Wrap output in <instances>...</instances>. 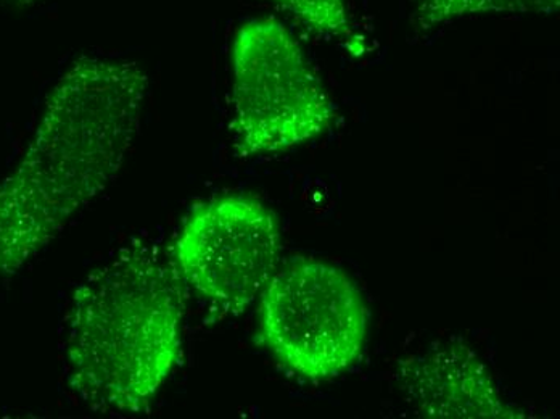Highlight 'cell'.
Instances as JSON below:
<instances>
[{
    "mask_svg": "<svg viewBox=\"0 0 560 419\" xmlns=\"http://www.w3.org/2000/svg\"><path fill=\"white\" fill-rule=\"evenodd\" d=\"M135 61L81 57L61 74L15 168L0 181V279L19 275L107 190L149 95Z\"/></svg>",
    "mask_w": 560,
    "mask_h": 419,
    "instance_id": "6da1fadb",
    "label": "cell"
},
{
    "mask_svg": "<svg viewBox=\"0 0 560 419\" xmlns=\"http://www.w3.org/2000/svg\"><path fill=\"white\" fill-rule=\"evenodd\" d=\"M184 282L156 245L132 241L78 286L68 319V383L104 414L145 411L183 346Z\"/></svg>",
    "mask_w": 560,
    "mask_h": 419,
    "instance_id": "7a4b0ae2",
    "label": "cell"
},
{
    "mask_svg": "<svg viewBox=\"0 0 560 419\" xmlns=\"http://www.w3.org/2000/svg\"><path fill=\"white\" fill-rule=\"evenodd\" d=\"M336 104L302 44L275 19L237 30L232 44V135L241 156L275 155L323 136Z\"/></svg>",
    "mask_w": 560,
    "mask_h": 419,
    "instance_id": "3957f363",
    "label": "cell"
},
{
    "mask_svg": "<svg viewBox=\"0 0 560 419\" xmlns=\"http://www.w3.org/2000/svg\"><path fill=\"white\" fill-rule=\"evenodd\" d=\"M368 323L360 289L347 272L326 261H290L261 294L262 344L305 380H330L360 359Z\"/></svg>",
    "mask_w": 560,
    "mask_h": 419,
    "instance_id": "277c9868",
    "label": "cell"
},
{
    "mask_svg": "<svg viewBox=\"0 0 560 419\" xmlns=\"http://www.w3.org/2000/svg\"><path fill=\"white\" fill-rule=\"evenodd\" d=\"M282 234L275 211L250 196H220L187 214L174 268L214 312L241 315L278 271Z\"/></svg>",
    "mask_w": 560,
    "mask_h": 419,
    "instance_id": "5b68a950",
    "label": "cell"
},
{
    "mask_svg": "<svg viewBox=\"0 0 560 419\" xmlns=\"http://www.w3.org/2000/svg\"><path fill=\"white\" fill-rule=\"evenodd\" d=\"M560 0H412L411 25L419 33L480 15H552Z\"/></svg>",
    "mask_w": 560,
    "mask_h": 419,
    "instance_id": "8992f818",
    "label": "cell"
},
{
    "mask_svg": "<svg viewBox=\"0 0 560 419\" xmlns=\"http://www.w3.org/2000/svg\"><path fill=\"white\" fill-rule=\"evenodd\" d=\"M317 36L337 40L351 56H363L368 40L351 19L348 0H269Z\"/></svg>",
    "mask_w": 560,
    "mask_h": 419,
    "instance_id": "52a82bcc",
    "label": "cell"
},
{
    "mask_svg": "<svg viewBox=\"0 0 560 419\" xmlns=\"http://www.w3.org/2000/svg\"><path fill=\"white\" fill-rule=\"evenodd\" d=\"M5 2L12 3V5L16 7H26L33 5V3L40 2V0H5Z\"/></svg>",
    "mask_w": 560,
    "mask_h": 419,
    "instance_id": "ba28073f",
    "label": "cell"
}]
</instances>
